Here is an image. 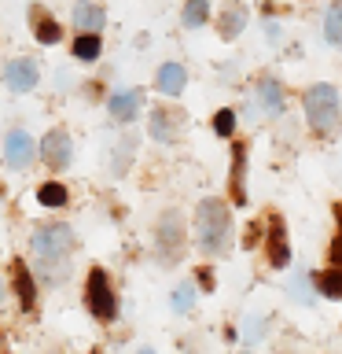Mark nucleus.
Listing matches in <instances>:
<instances>
[{
  "label": "nucleus",
  "mask_w": 342,
  "mask_h": 354,
  "mask_svg": "<svg viewBox=\"0 0 342 354\" xmlns=\"http://www.w3.org/2000/svg\"><path fill=\"white\" fill-rule=\"evenodd\" d=\"M206 15H210V0H188L181 19H184V26H203Z\"/></svg>",
  "instance_id": "obj_22"
},
{
  "label": "nucleus",
  "mask_w": 342,
  "mask_h": 354,
  "mask_svg": "<svg viewBox=\"0 0 342 354\" xmlns=\"http://www.w3.org/2000/svg\"><path fill=\"white\" fill-rule=\"evenodd\" d=\"M99 33H77V41H74V59H85V63H92L96 55H99Z\"/></svg>",
  "instance_id": "obj_21"
},
{
  "label": "nucleus",
  "mask_w": 342,
  "mask_h": 354,
  "mask_svg": "<svg viewBox=\"0 0 342 354\" xmlns=\"http://www.w3.org/2000/svg\"><path fill=\"white\" fill-rule=\"evenodd\" d=\"M214 129H217V137H232L236 133V111H217L214 115Z\"/></svg>",
  "instance_id": "obj_25"
},
{
  "label": "nucleus",
  "mask_w": 342,
  "mask_h": 354,
  "mask_svg": "<svg viewBox=\"0 0 342 354\" xmlns=\"http://www.w3.org/2000/svg\"><path fill=\"white\" fill-rule=\"evenodd\" d=\"M188 85V71L181 63H165L159 71V93L165 96H181V88Z\"/></svg>",
  "instance_id": "obj_15"
},
{
  "label": "nucleus",
  "mask_w": 342,
  "mask_h": 354,
  "mask_svg": "<svg viewBox=\"0 0 342 354\" xmlns=\"http://www.w3.org/2000/svg\"><path fill=\"white\" fill-rule=\"evenodd\" d=\"M85 303H88V310H92L99 321H114L118 299H114V292H110V281H107L103 270L88 273V281H85Z\"/></svg>",
  "instance_id": "obj_5"
},
{
  "label": "nucleus",
  "mask_w": 342,
  "mask_h": 354,
  "mask_svg": "<svg viewBox=\"0 0 342 354\" xmlns=\"http://www.w3.org/2000/svg\"><path fill=\"white\" fill-rule=\"evenodd\" d=\"M316 281V292L324 299H342V266H335V270H324L313 277Z\"/></svg>",
  "instance_id": "obj_18"
},
{
  "label": "nucleus",
  "mask_w": 342,
  "mask_h": 354,
  "mask_svg": "<svg viewBox=\"0 0 342 354\" xmlns=\"http://www.w3.org/2000/svg\"><path fill=\"white\" fill-rule=\"evenodd\" d=\"M37 77H41V71L33 59H11L4 66V82H8L11 93H30V88L37 85Z\"/></svg>",
  "instance_id": "obj_8"
},
{
  "label": "nucleus",
  "mask_w": 342,
  "mask_h": 354,
  "mask_svg": "<svg viewBox=\"0 0 342 354\" xmlns=\"http://www.w3.org/2000/svg\"><path fill=\"white\" fill-rule=\"evenodd\" d=\"M154 251H159V262H177L184 254V221L177 210H165L159 218V236H154Z\"/></svg>",
  "instance_id": "obj_4"
},
{
  "label": "nucleus",
  "mask_w": 342,
  "mask_h": 354,
  "mask_svg": "<svg viewBox=\"0 0 342 354\" xmlns=\"http://www.w3.org/2000/svg\"><path fill=\"white\" fill-rule=\"evenodd\" d=\"M335 221H339V232H335V240H331L328 259H331V266H342V203L335 207Z\"/></svg>",
  "instance_id": "obj_26"
},
{
  "label": "nucleus",
  "mask_w": 342,
  "mask_h": 354,
  "mask_svg": "<svg viewBox=\"0 0 342 354\" xmlns=\"http://www.w3.org/2000/svg\"><path fill=\"white\" fill-rule=\"evenodd\" d=\"M148 129H151V137L154 140H162V144H173L177 137H181V115H173V111H151V122H148Z\"/></svg>",
  "instance_id": "obj_10"
},
{
  "label": "nucleus",
  "mask_w": 342,
  "mask_h": 354,
  "mask_svg": "<svg viewBox=\"0 0 342 354\" xmlns=\"http://www.w3.org/2000/svg\"><path fill=\"white\" fill-rule=\"evenodd\" d=\"M59 22H52L48 15H41V11H33V37H37L41 44H55L59 41Z\"/></svg>",
  "instance_id": "obj_20"
},
{
  "label": "nucleus",
  "mask_w": 342,
  "mask_h": 354,
  "mask_svg": "<svg viewBox=\"0 0 342 354\" xmlns=\"http://www.w3.org/2000/svg\"><path fill=\"white\" fill-rule=\"evenodd\" d=\"M74 30L77 33H99L103 30V8L92 0H77L74 4Z\"/></svg>",
  "instance_id": "obj_12"
},
{
  "label": "nucleus",
  "mask_w": 342,
  "mask_h": 354,
  "mask_svg": "<svg viewBox=\"0 0 342 354\" xmlns=\"http://www.w3.org/2000/svg\"><path fill=\"white\" fill-rule=\"evenodd\" d=\"M199 284H203L206 292H210V288H214V273H210L206 266H203V270H199Z\"/></svg>",
  "instance_id": "obj_27"
},
{
  "label": "nucleus",
  "mask_w": 342,
  "mask_h": 354,
  "mask_svg": "<svg viewBox=\"0 0 342 354\" xmlns=\"http://www.w3.org/2000/svg\"><path fill=\"white\" fill-rule=\"evenodd\" d=\"M41 159L52 166V170H66L70 166V159H74V144H70V133L66 129H52L48 137L41 140Z\"/></svg>",
  "instance_id": "obj_6"
},
{
  "label": "nucleus",
  "mask_w": 342,
  "mask_h": 354,
  "mask_svg": "<svg viewBox=\"0 0 342 354\" xmlns=\"http://www.w3.org/2000/svg\"><path fill=\"white\" fill-rule=\"evenodd\" d=\"M324 37L335 44V48H342V0H331V8L324 15Z\"/></svg>",
  "instance_id": "obj_19"
},
{
  "label": "nucleus",
  "mask_w": 342,
  "mask_h": 354,
  "mask_svg": "<svg viewBox=\"0 0 342 354\" xmlns=\"http://www.w3.org/2000/svg\"><path fill=\"white\" fill-rule=\"evenodd\" d=\"M192 306H195V288L192 284H181L173 292V310H177V314H188Z\"/></svg>",
  "instance_id": "obj_24"
},
{
  "label": "nucleus",
  "mask_w": 342,
  "mask_h": 354,
  "mask_svg": "<svg viewBox=\"0 0 342 354\" xmlns=\"http://www.w3.org/2000/svg\"><path fill=\"white\" fill-rule=\"evenodd\" d=\"M37 199H41L44 207H63L66 203V188L59 181H48V185L37 188Z\"/></svg>",
  "instance_id": "obj_23"
},
{
  "label": "nucleus",
  "mask_w": 342,
  "mask_h": 354,
  "mask_svg": "<svg viewBox=\"0 0 342 354\" xmlns=\"http://www.w3.org/2000/svg\"><path fill=\"white\" fill-rule=\"evenodd\" d=\"M140 104H143V93L140 88H125V93H114L110 96V115H114L118 122H132L140 115Z\"/></svg>",
  "instance_id": "obj_14"
},
{
  "label": "nucleus",
  "mask_w": 342,
  "mask_h": 354,
  "mask_svg": "<svg viewBox=\"0 0 342 354\" xmlns=\"http://www.w3.org/2000/svg\"><path fill=\"white\" fill-rule=\"evenodd\" d=\"M228 225H232V210L221 203V199H203L195 210V236L199 248L206 254H217L228 240Z\"/></svg>",
  "instance_id": "obj_2"
},
{
  "label": "nucleus",
  "mask_w": 342,
  "mask_h": 354,
  "mask_svg": "<svg viewBox=\"0 0 342 354\" xmlns=\"http://www.w3.org/2000/svg\"><path fill=\"white\" fill-rule=\"evenodd\" d=\"M11 266H15V270H11V281H15L19 306L33 310V306H37V284H33V277H30V266L26 262H11Z\"/></svg>",
  "instance_id": "obj_13"
},
{
  "label": "nucleus",
  "mask_w": 342,
  "mask_h": 354,
  "mask_svg": "<svg viewBox=\"0 0 342 354\" xmlns=\"http://www.w3.org/2000/svg\"><path fill=\"white\" fill-rule=\"evenodd\" d=\"M232 199H236V207L247 203V144L236 140V148H232Z\"/></svg>",
  "instance_id": "obj_9"
},
{
  "label": "nucleus",
  "mask_w": 342,
  "mask_h": 354,
  "mask_svg": "<svg viewBox=\"0 0 342 354\" xmlns=\"http://www.w3.org/2000/svg\"><path fill=\"white\" fill-rule=\"evenodd\" d=\"M33 155H37V144H33V137L26 129H11L4 137V162L11 170H26L33 162Z\"/></svg>",
  "instance_id": "obj_7"
},
{
  "label": "nucleus",
  "mask_w": 342,
  "mask_h": 354,
  "mask_svg": "<svg viewBox=\"0 0 342 354\" xmlns=\"http://www.w3.org/2000/svg\"><path fill=\"white\" fill-rule=\"evenodd\" d=\"M0 303H4V281H0Z\"/></svg>",
  "instance_id": "obj_28"
},
{
  "label": "nucleus",
  "mask_w": 342,
  "mask_h": 354,
  "mask_svg": "<svg viewBox=\"0 0 342 354\" xmlns=\"http://www.w3.org/2000/svg\"><path fill=\"white\" fill-rule=\"evenodd\" d=\"M243 26H247V8H243V4H228L225 15H221V37H225V41L239 37Z\"/></svg>",
  "instance_id": "obj_16"
},
{
  "label": "nucleus",
  "mask_w": 342,
  "mask_h": 354,
  "mask_svg": "<svg viewBox=\"0 0 342 354\" xmlns=\"http://www.w3.org/2000/svg\"><path fill=\"white\" fill-rule=\"evenodd\" d=\"M74 229L70 225H59V221H48V225H37L33 232L30 248H33V259L41 262V273L48 281H63L66 277V259L74 251Z\"/></svg>",
  "instance_id": "obj_1"
},
{
  "label": "nucleus",
  "mask_w": 342,
  "mask_h": 354,
  "mask_svg": "<svg viewBox=\"0 0 342 354\" xmlns=\"http://www.w3.org/2000/svg\"><path fill=\"white\" fill-rule=\"evenodd\" d=\"M305 118H309V129L316 137H335L339 133V93L335 85H313L305 93Z\"/></svg>",
  "instance_id": "obj_3"
},
{
  "label": "nucleus",
  "mask_w": 342,
  "mask_h": 354,
  "mask_svg": "<svg viewBox=\"0 0 342 354\" xmlns=\"http://www.w3.org/2000/svg\"><path fill=\"white\" fill-rule=\"evenodd\" d=\"M258 100H261V107L269 111V115H280L283 111V85L272 82V77H265V82L258 85Z\"/></svg>",
  "instance_id": "obj_17"
},
{
  "label": "nucleus",
  "mask_w": 342,
  "mask_h": 354,
  "mask_svg": "<svg viewBox=\"0 0 342 354\" xmlns=\"http://www.w3.org/2000/svg\"><path fill=\"white\" fill-rule=\"evenodd\" d=\"M269 262L276 270H283L291 262V251H287V232H283V218L272 214L269 218Z\"/></svg>",
  "instance_id": "obj_11"
}]
</instances>
